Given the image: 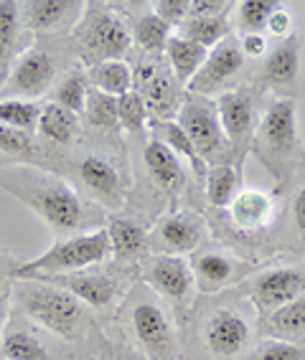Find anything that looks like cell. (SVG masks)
<instances>
[{
  "label": "cell",
  "mask_w": 305,
  "mask_h": 360,
  "mask_svg": "<svg viewBox=\"0 0 305 360\" xmlns=\"http://www.w3.org/2000/svg\"><path fill=\"white\" fill-rule=\"evenodd\" d=\"M89 79L94 84V89L107 94V97L120 99L123 94L132 91V69L120 58H112V61H97L92 66Z\"/></svg>",
  "instance_id": "obj_23"
},
{
  "label": "cell",
  "mask_w": 305,
  "mask_h": 360,
  "mask_svg": "<svg viewBox=\"0 0 305 360\" xmlns=\"http://www.w3.org/2000/svg\"><path fill=\"white\" fill-rule=\"evenodd\" d=\"M239 49L244 56H262L267 51V41L262 33H242Z\"/></svg>",
  "instance_id": "obj_43"
},
{
  "label": "cell",
  "mask_w": 305,
  "mask_h": 360,
  "mask_svg": "<svg viewBox=\"0 0 305 360\" xmlns=\"http://www.w3.org/2000/svg\"><path fill=\"white\" fill-rule=\"evenodd\" d=\"M292 221H295V229H298L300 238L305 241V183L300 186L298 195H295V203H292Z\"/></svg>",
  "instance_id": "obj_44"
},
{
  "label": "cell",
  "mask_w": 305,
  "mask_h": 360,
  "mask_svg": "<svg viewBox=\"0 0 305 360\" xmlns=\"http://www.w3.org/2000/svg\"><path fill=\"white\" fill-rule=\"evenodd\" d=\"M0 360H3V358H0Z\"/></svg>",
  "instance_id": "obj_48"
},
{
  "label": "cell",
  "mask_w": 305,
  "mask_h": 360,
  "mask_svg": "<svg viewBox=\"0 0 305 360\" xmlns=\"http://www.w3.org/2000/svg\"><path fill=\"white\" fill-rule=\"evenodd\" d=\"M244 64V53L239 49L237 39H224L221 44H216L214 49H208L206 58H204L201 69L196 71V77L186 84V89L194 97H208L216 89H221L229 79L237 74Z\"/></svg>",
  "instance_id": "obj_8"
},
{
  "label": "cell",
  "mask_w": 305,
  "mask_h": 360,
  "mask_svg": "<svg viewBox=\"0 0 305 360\" xmlns=\"http://www.w3.org/2000/svg\"><path fill=\"white\" fill-rule=\"evenodd\" d=\"M254 150L265 165H270L278 175H285L300 155L298 120H295V102L278 99L267 107L254 137Z\"/></svg>",
  "instance_id": "obj_4"
},
{
  "label": "cell",
  "mask_w": 305,
  "mask_h": 360,
  "mask_svg": "<svg viewBox=\"0 0 305 360\" xmlns=\"http://www.w3.org/2000/svg\"><path fill=\"white\" fill-rule=\"evenodd\" d=\"M191 11V0H156L153 3V13L161 20H166L170 28L181 26L183 20L189 18Z\"/></svg>",
  "instance_id": "obj_39"
},
{
  "label": "cell",
  "mask_w": 305,
  "mask_h": 360,
  "mask_svg": "<svg viewBox=\"0 0 305 360\" xmlns=\"http://www.w3.org/2000/svg\"><path fill=\"white\" fill-rule=\"evenodd\" d=\"M206 236V226H204L201 216L191 211L170 213L168 219H163L158 226L156 238L166 254L170 257H181V254H191L199 249Z\"/></svg>",
  "instance_id": "obj_11"
},
{
  "label": "cell",
  "mask_w": 305,
  "mask_h": 360,
  "mask_svg": "<svg viewBox=\"0 0 305 360\" xmlns=\"http://www.w3.org/2000/svg\"><path fill=\"white\" fill-rule=\"evenodd\" d=\"M3 320H6V302L0 300V328H3Z\"/></svg>",
  "instance_id": "obj_46"
},
{
  "label": "cell",
  "mask_w": 305,
  "mask_h": 360,
  "mask_svg": "<svg viewBox=\"0 0 305 360\" xmlns=\"http://www.w3.org/2000/svg\"><path fill=\"white\" fill-rule=\"evenodd\" d=\"M219 117L221 132L232 142H242L252 135L254 129V102L244 91H224L214 102Z\"/></svg>",
  "instance_id": "obj_16"
},
{
  "label": "cell",
  "mask_w": 305,
  "mask_h": 360,
  "mask_svg": "<svg viewBox=\"0 0 305 360\" xmlns=\"http://www.w3.org/2000/svg\"><path fill=\"white\" fill-rule=\"evenodd\" d=\"M77 11V3L69 0H33L23 6L20 23L28 31H54V28L64 26Z\"/></svg>",
  "instance_id": "obj_19"
},
{
  "label": "cell",
  "mask_w": 305,
  "mask_h": 360,
  "mask_svg": "<svg viewBox=\"0 0 305 360\" xmlns=\"http://www.w3.org/2000/svg\"><path fill=\"white\" fill-rule=\"evenodd\" d=\"M41 107L28 99H0V124L31 135L39 124Z\"/></svg>",
  "instance_id": "obj_31"
},
{
  "label": "cell",
  "mask_w": 305,
  "mask_h": 360,
  "mask_svg": "<svg viewBox=\"0 0 305 360\" xmlns=\"http://www.w3.org/2000/svg\"><path fill=\"white\" fill-rule=\"evenodd\" d=\"M300 71V46L295 39L282 41L265 61V79L273 86H287L295 82Z\"/></svg>",
  "instance_id": "obj_22"
},
{
  "label": "cell",
  "mask_w": 305,
  "mask_h": 360,
  "mask_svg": "<svg viewBox=\"0 0 305 360\" xmlns=\"http://www.w3.org/2000/svg\"><path fill=\"white\" fill-rule=\"evenodd\" d=\"M132 330L150 360H175L178 345L168 317L158 304L137 302L132 307Z\"/></svg>",
  "instance_id": "obj_7"
},
{
  "label": "cell",
  "mask_w": 305,
  "mask_h": 360,
  "mask_svg": "<svg viewBox=\"0 0 305 360\" xmlns=\"http://www.w3.org/2000/svg\"><path fill=\"white\" fill-rule=\"evenodd\" d=\"M227 8L229 3H224V0H191L189 15H196V18H224Z\"/></svg>",
  "instance_id": "obj_42"
},
{
  "label": "cell",
  "mask_w": 305,
  "mask_h": 360,
  "mask_svg": "<svg viewBox=\"0 0 305 360\" xmlns=\"http://www.w3.org/2000/svg\"><path fill=\"white\" fill-rule=\"evenodd\" d=\"M0 282H3V277H0Z\"/></svg>",
  "instance_id": "obj_47"
},
{
  "label": "cell",
  "mask_w": 305,
  "mask_h": 360,
  "mask_svg": "<svg viewBox=\"0 0 305 360\" xmlns=\"http://www.w3.org/2000/svg\"><path fill=\"white\" fill-rule=\"evenodd\" d=\"M145 279L153 290L170 300H186L194 290V269L183 257H158L145 271Z\"/></svg>",
  "instance_id": "obj_15"
},
{
  "label": "cell",
  "mask_w": 305,
  "mask_h": 360,
  "mask_svg": "<svg viewBox=\"0 0 305 360\" xmlns=\"http://www.w3.org/2000/svg\"><path fill=\"white\" fill-rule=\"evenodd\" d=\"M117 120H120V127L127 132H143L145 124L150 122V115L145 110L140 91L132 89L117 99Z\"/></svg>",
  "instance_id": "obj_37"
},
{
  "label": "cell",
  "mask_w": 305,
  "mask_h": 360,
  "mask_svg": "<svg viewBox=\"0 0 305 360\" xmlns=\"http://www.w3.org/2000/svg\"><path fill=\"white\" fill-rule=\"evenodd\" d=\"M206 53L208 51L204 46L194 44L189 39H181V36H170L168 44H166V56H168L173 79L183 86L196 77V71L201 69Z\"/></svg>",
  "instance_id": "obj_21"
},
{
  "label": "cell",
  "mask_w": 305,
  "mask_h": 360,
  "mask_svg": "<svg viewBox=\"0 0 305 360\" xmlns=\"http://www.w3.org/2000/svg\"><path fill=\"white\" fill-rule=\"evenodd\" d=\"M15 295L23 309L46 330L56 333L64 340H74L79 335L82 322H85V307L66 290L56 284L39 282V279H23Z\"/></svg>",
  "instance_id": "obj_3"
},
{
  "label": "cell",
  "mask_w": 305,
  "mask_h": 360,
  "mask_svg": "<svg viewBox=\"0 0 305 360\" xmlns=\"http://www.w3.org/2000/svg\"><path fill=\"white\" fill-rule=\"evenodd\" d=\"M175 122L189 135L196 155L201 160H214L227 148V137L221 132L216 107L208 97H186L181 102V110L175 115Z\"/></svg>",
  "instance_id": "obj_5"
},
{
  "label": "cell",
  "mask_w": 305,
  "mask_h": 360,
  "mask_svg": "<svg viewBox=\"0 0 305 360\" xmlns=\"http://www.w3.org/2000/svg\"><path fill=\"white\" fill-rule=\"evenodd\" d=\"M229 213H232V221L244 231H257V229H265L270 221H273L275 203L273 198L262 191H242V193L234 195V200L229 203Z\"/></svg>",
  "instance_id": "obj_18"
},
{
  "label": "cell",
  "mask_w": 305,
  "mask_h": 360,
  "mask_svg": "<svg viewBox=\"0 0 305 360\" xmlns=\"http://www.w3.org/2000/svg\"><path fill=\"white\" fill-rule=\"evenodd\" d=\"M31 150H33L31 135L18 132V129H11V127H6V124H0V153L23 155V153H31Z\"/></svg>",
  "instance_id": "obj_41"
},
{
  "label": "cell",
  "mask_w": 305,
  "mask_h": 360,
  "mask_svg": "<svg viewBox=\"0 0 305 360\" xmlns=\"http://www.w3.org/2000/svg\"><path fill=\"white\" fill-rule=\"evenodd\" d=\"M140 82H143V102L148 115H156V120H173L181 110V89L178 82L163 74L158 66H143L140 69Z\"/></svg>",
  "instance_id": "obj_13"
},
{
  "label": "cell",
  "mask_w": 305,
  "mask_h": 360,
  "mask_svg": "<svg viewBox=\"0 0 305 360\" xmlns=\"http://www.w3.org/2000/svg\"><path fill=\"white\" fill-rule=\"evenodd\" d=\"M194 274V279H199L204 290H216V287H221V284H227L232 279L234 264L224 254H204V257L196 259Z\"/></svg>",
  "instance_id": "obj_33"
},
{
  "label": "cell",
  "mask_w": 305,
  "mask_h": 360,
  "mask_svg": "<svg viewBox=\"0 0 305 360\" xmlns=\"http://www.w3.org/2000/svg\"><path fill=\"white\" fill-rule=\"evenodd\" d=\"M237 195V170L229 165H214L206 173V198L214 208H229Z\"/></svg>",
  "instance_id": "obj_32"
},
{
  "label": "cell",
  "mask_w": 305,
  "mask_h": 360,
  "mask_svg": "<svg viewBox=\"0 0 305 360\" xmlns=\"http://www.w3.org/2000/svg\"><path fill=\"white\" fill-rule=\"evenodd\" d=\"M150 127L156 129L158 142H163L175 158H186L194 165L196 173H204V160L196 155L194 145H191L189 135L181 129V124L173 122V120H150Z\"/></svg>",
  "instance_id": "obj_27"
},
{
  "label": "cell",
  "mask_w": 305,
  "mask_h": 360,
  "mask_svg": "<svg viewBox=\"0 0 305 360\" xmlns=\"http://www.w3.org/2000/svg\"><path fill=\"white\" fill-rule=\"evenodd\" d=\"M54 74H56V69H54L51 56L39 51V49H28L13 58L11 74L0 89V99H28V102H33L51 86Z\"/></svg>",
  "instance_id": "obj_6"
},
{
  "label": "cell",
  "mask_w": 305,
  "mask_h": 360,
  "mask_svg": "<svg viewBox=\"0 0 305 360\" xmlns=\"http://www.w3.org/2000/svg\"><path fill=\"white\" fill-rule=\"evenodd\" d=\"M82 46L97 61H112V58L123 61L125 53L130 51L132 39L127 26L117 15L97 13L89 15L85 28H82Z\"/></svg>",
  "instance_id": "obj_9"
},
{
  "label": "cell",
  "mask_w": 305,
  "mask_h": 360,
  "mask_svg": "<svg viewBox=\"0 0 305 360\" xmlns=\"http://www.w3.org/2000/svg\"><path fill=\"white\" fill-rule=\"evenodd\" d=\"M290 26H292V18L287 11H282V8H278L273 13V18H270V23H267V28L273 33H278V36H285V33H290Z\"/></svg>",
  "instance_id": "obj_45"
},
{
  "label": "cell",
  "mask_w": 305,
  "mask_h": 360,
  "mask_svg": "<svg viewBox=\"0 0 305 360\" xmlns=\"http://www.w3.org/2000/svg\"><path fill=\"white\" fill-rule=\"evenodd\" d=\"M107 233H110V249L117 259L135 257V254H140L145 246V231L135 224V221H127V219L112 221Z\"/></svg>",
  "instance_id": "obj_30"
},
{
  "label": "cell",
  "mask_w": 305,
  "mask_h": 360,
  "mask_svg": "<svg viewBox=\"0 0 305 360\" xmlns=\"http://www.w3.org/2000/svg\"><path fill=\"white\" fill-rule=\"evenodd\" d=\"M3 360H51L49 350L28 330H8L0 342Z\"/></svg>",
  "instance_id": "obj_28"
},
{
  "label": "cell",
  "mask_w": 305,
  "mask_h": 360,
  "mask_svg": "<svg viewBox=\"0 0 305 360\" xmlns=\"http://www.w3.org/2000/svg\"><path fill=\"white\" fill-rule=\"evenodd\" d=\"M278 8L273 0H244L237 6V26L244 33H262Z\"/></svg>",
  "instance_id": "obj_35"
},
{
  "label": "cell",
  "mask_w": 305,
  "mask_h": 360,
  "mask_svg": "<svg viewBox=\"0 0 305 360\" xmlns=\"http://www.w3.org/2000/svg\"><path fill=\"white\" fill-rule=\"evenodd\" d=\"M267 328L273 335H278L280 340H292L298 335H305V295L273 309Z\"/></svg>",
  "instance_id": "obj_26"
},
{
  "label": "cell",
  "mask_w": 305,
  "mask_h": 360,
  "mask_svg": "<svg viewBox=\"0 0 305 360\" xmlns=\"http://www.w3.org/2000/svg\"><path fill=\"white\" fill-rule=\"evenodd\" d=\"M110 254V233L107 229H97V231H87L56 241L41 257L18 264L13 269V277L23 282V279L54 277V274H74V271H85L94 264L104 262Z\"/></svg>",
  "instance_id": "obj_2"
},
{
  "label": "cell",
  "mask_w": 305,
  "mask_h": 360,
  "mask_svg": "<svg viewBox=\"0 0 305 360\" xmlns=\"http://www.w3.org/2000/svg\"><path fill=\"white\" fill-rule=\"evenodd\" d=\"M181 39H189L194 44L204 46V49H214L216 44L227 39V20L224 18H196V15H189L178 26V33Z\"/></svg>",
  "instance_id": "obj_29"
},
{
  "label": "cell",
  "mask_w": 305,
  "mask_h": 360,
  "mask_svg": "<svg viewBox=\"0 0 305 360\" xmlns=\"http://www.w3.org/2000/svg\"><path fill=\"white\" fill-rule=\"evenodd\" d=\"M260 360H305V347L292 340H270L260 350Z\"/></svg>",
  "instance_id": "obj_40"
},
{
  "label": "cell",
  "mask_w": 305,
  "mask_h": 360,
  "mask_svg": "<svg viewBox=\"0 0 305 360\" xmlns=\"http://www.w3.org/2000/svg\"><path fill=\"white\" fill-rule=\"evenodd\" d=\"M305 290V274L292 266H278L254 279L252 297L257 300L260 309L273 312L280 304L290 302L295 297H300Z\"/></svg>",
  "instance_id": "obj_12"
},
{
  "label": "cell",
  "mask_w": 305,
  "mask_h": 360,
  "mask_svg": "<svg viewBox=\"0 0 305 360\" xmlns=\"http://www.w3.org/2000/svg\"><path fill=\"white\" fill-rule=\"evenodd\" d=\"M20 31V6L13 0H0V89L13 66L15 41Z\"/></svg>",
  "instance_id": "obj_24"
},
{
  "label": "cell",
  "mask_w": 305,
  "mask_h": 360,
  "mask_svg": "<svg viewBox=\"0 0 305 360\" xmlns=\"http://www.w3.org/2000/svg\"><path fill=\"white\" fill-rule=\"evenodd\" d=\"M39 282L56 284L69 295H74L79 302L89 307H107L115 297L117 287L102 271H74V274H54V277H39Z\"/></svg>",
  "instance_id": "obj_14"
},
{
  "label": "cell",
  "mask_w": 305,
  "mask_h": 360,
  "mask_svg": "<svg viewBox=\"0 0 305 360\" xmlns=\"http://www.w3.org/2000/svg\"><path fill=\"white\" fill-rule=\"evenodd\" d=\"M170 39V26L166 20H161L156 13L140 15L135 20V41L137 46L148 53H161L166 51V44Z\"/></svg>",
  "instance_id": "obj_34"
},
{
  "label": "cell",
  "mask_w": 305,
  "mask_h": 360,
  "mask_svg": "<svg viewBox=\"0 0 305 360\" xmlns=\"http://www.w3.org/2000/svg\"><path fill=\"white\" fill-rule=\"evenodd\" d=\"M36 129L44 137H49V140L58 142V145H69L79 129V117L74 112L64 110V107H58L56 102H51L46 104V107H41Z\"/></svg>",
  "instance_id": "obj_25"
},
{
  "label": "cell",
  "mask_w": 305,
  "mask_h": 360,
  "mask_svg": "<svg viewBox=\"0 0 305 360\" xmlns=\"http://www.w3.org/2000/svg\"><path fill=\"white\" fill-rule=\"evenodd\" d=\"M0 188L39 213L54 231H74L85 208L72 186L36 167H0Z\"/></svg>",
  "instance_id": "obj_1"
},
{
  "label": "cell",
  "mask_w": 305,
  "mask_h": 360,
  "mask_svg": "<svg viewBox=\"0 0 305 360\" xmlns=\"http://www.w3.org/2000/svg\"><path fill=\"white\" fill-rule=\"evenodd\" d=\"M87 94H89L87 79L82 77V74H72V77H66L64 82L56 86V99H54V102L79 117V115H85Z\"/></svg>",
  "instance_id": "obj_38"
},
{
  "label": "cell",
  "mask_w": 305,
  "mask_h": 360,
  "mask_svg": "<svg viewBox=\"0 0 305 360\" xmlns=\"http://www.w3.org/2000/svg\"><path fill=\"white\" fill-rule=\"evenodd\" d=\"M145 167L150 170V175L156 178V183L166 191H178L183 186V167L181 160L170 153L163 142L150 140L143 150Z\"/></svg>",
  "instance_id": "obj_20"
},
{
  "label": "cell",
  "mask_w": 305,
  "mask_h": 360,
  "mask_svg": "<svg viewBox=\"0 0 305 360\" xmlns=\"http://www.w3.org/2000/svg\"><path fill=\"white\" fill-rule=\"evenodd\" d=\"M79 175L85 180V186L97 195L107 206H120L123 200V180L117 167L110 160H104L102 155H87L79 162Z\"/></svg>",
  "instance_id": "obj_17"
},
{
  "label": "cell",
  "mask_w": 305,
  "mask_h": 360,
  "mask_svg": "<svg viewBox=\"0 0 305 360\" xmlns=\"http://www.w3.org/2000/svg\"><path fill=\"white\" fill-rule=\"evenodd\" d=\"M204 340L206 347L219 358H234L239 355L252 340V328L244 320V315L234 312V309H216L208 317L206 328H204Z\"/></svg>",
  "instance_id": "obj_10"
},
{
  "label": "cell",
  "mask_w": 305,
  "mask_h": 360,
  "mask_svg": "<svg viewBox=\"0 0 305 360\" xmlns=\"http://www.w3.org/2000/svg\"><path fill=\"white\" fill-rule=\"evenodd\" d=\"M85 115L89 120V124L102 129H117L120 127V120H117V99L107 97L102 91L89 89L85 104Z\"/></svg>",
  "instance_id": "obj_36"
}]
</instances>
